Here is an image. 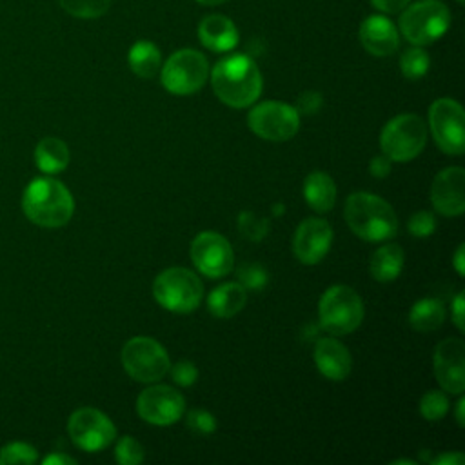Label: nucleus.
Here are the masks:
<instances>
[{
  "label": "nucleus",
  "instance_id": "412c9836",
  "mask_svg": "<svg viewBox=\"0 0 465 465\" xmlns=\"http://www.w3.org/2000/svg\"><path fill=\"white\" fill-rule=\"evenodd\" d=\"M247 302V289L240 282H227L213 289L207 296V309L216 318L238 314Z\"/></svg>",
  "mask_w": 465,
  "mask_h": 465
},
{
  "label": "nucleus",
  "instance_id": "a19ab883",
  "mask_svg": "<svg viewBox=\"0 0 465 465\" xmlns=\"http://www.w3.org/2000/svg\"><path fill=\"white\" fill-rule=\"evenodd\" d=\"M465 456L461 452H443L432 460V465H463Z\"/></svg>",
  "mask_w": 465,
  "mask_h": 465
},
{
  "label": "nucleus",
  "instance_id": "c756f323",
  "mask_svg": "<svg viewBox=\"0 0 465 465\" xmlns=\"http://www.w3.org/2000/svg\"><path fill=\"white\" fill-rule=\"evenodd\" d=\"M38 452L33 445L24 441H13L4 445L0 450V465H16V463H35Z\"/></svg>",
  "mask_w": 465,
  "mask_h": 465
},
{
  "label": "nucleus",
  "instance_id": "b1692460",
  "mask_svg": "<svg viewBox=\"0 0 465 465\" xmlns=\"http://www.w3.org/2000/svg\"><path fill=\"white\" fill-rule=\"evenodd\" d=\"M127 64L136 76L153 78L162 67V53L153 42L138 40L127 53Z\"/></svg>",
  "mask_w": 465,
  "mask_h": 465
},
{
  "label": "nucleus",
  "instance_id": "f3484780",
  "mask_svg": "<svg viewBox=\"0 0 465 465\" xmlns=\"http://www.w3.org/2000/svg\"><path fill=\"white\" fill-rule=\"evenodd\" d=\"M332 242V229L322 218L303 220L292 238V251L305 265L318 263L329 251Z\"/></svg>",
  "mask_w": 465,
  "mask_h": 465
},
{
  "label": "nucleus",
  "instance_id": "37998d69",
  "mask_svg": "<svg viewBox=\"0 0 465 465\" xmlns=\"http://www.w3.org/2000/svg\"><path fill=\"white\" fill-rule=\"evenodd\" d=\"M463 251H465V245H463V243H460V245H458V249H456V252H454V258H452V265H454V269H456V272H458L460 276H463V272H465V258H463Z\"/></svg>",
  "mask_w": 465,
  "mask_h": 465
},
{
  "label": "nucleus",
  "instance_id": "c9c22d12",
  "mask_svg": "<svg viewBox=\"0 0 465 465\" xmlns=\"http://www.w3.org/2000/svg\"><path fill=\"white\" fill-rule=\"evenodd\" d=\"M169 371H171L173 381L178 383L180 387H189L198 378V369L194 367L193 361H187V360L176 361L173 367H169Z\"/></svg>",
  "mask_w": 465,
  "mask_h": 465
},
{
  "label": "nucleus",
  "instance_id": "f257e3e1",
  "mask_svg": "<svg viewBox=\"0 0 465 465\" xmlns=\"http://www.w3.org/2000/svg\"><path fill=\"white\" fill-rule=\"evenodd\" d=\"M214 94L229 107H247L262 93V73L247 54H229L216 62L211 71Z\"/></svg>",
  "mask_w": 465,
  "mask_h": 465
},
{
  "label": "nucleus",
  "instance_id": "cd10ccee",
  "mask_svg": "<svg viewBox=\"0 0 465 465\" xmlns=\"http://www.w3.org/2000/svg\"><path fill=\"white\" fill-rule=\"evenodd\" d=\"M449 411V398L445 391H427L420 400V412L427 421L441 420Z\"/></svg>",
  "mask_w": 465,
  "mask_h": 465
},
{
  "label": "nucleus",
  "instance_id": "20e7f679",
  "mask_svg": "<svg viewBox=\"0 0 465 465\" xmlns=\"http://www.w3.org/2000/svg\"><path fill=\"white\" fill-rule=\"evenodd\" d=\"M363 302L347 285L329 287L318 302V320L325 332L343 336L356 331L363 320Z\"/></svg>",
  "mask_w": 465,
  "mask_h": 465
},
{
  "label": "nucleus",
  "instance_id": "7ed1b4c3",
  "mask_svg": "<svg viewBox=\"0 0 465 465\" xmlns=\"http://www.w3.org/2000/svg\"><path fill=\"white\" fill-rule=\"evenodd\" d=\"M349 229L361 240L381 242L398 232L394 209L380 196L371 193H352L343 209Z\"/></svg>",
  "mask_w": 465,
  "mask_h": 465
},
{
  "label": "nucleus",
  "instance_id": "6ab92c4d",
  "mask_svg": "<svg viewBox=\"0 0 465 465\" xmlns=\"http://www.w3.org/2000/svg\"><path fill=\"white\" fill-rule=\"evenodd\" d=\"M314 363L318 371L332 381H341L351 374V352L334 338H322L314 347Z\"/></svg>",
  "mask_w": 465,
  "mask_h": 465
},
{
  "label": "nucleus",
  "instance_id": "393cba45",
  "mask_svg": "<svg viewBox=\"0 0 465 465\" xmlns=\"http://www.w3.org/2000/svg\"><path fill=\"white\" fill-rule=\"evenodd\" d=\"M403 269V251L398 243L378 247L371 258V274L378 282H392Z\"/></svg>",
  "mask_w": 465,
  "mask_h": 465
},
{
  "label": "nucleus",
  "instance_id": "a878e982",
  "mask_svg": "<svg viewBox=\"0 0 465 465\" xmlns=\"http://www.w3.org/2000/svg\"><path fill=\"white\" fill-rule=\"evenodd\" d=\"M445 320V307L436 298H421L409 311V323L418 332L436 331Z\"/></svg>",
  "mask_w": 465,
  "mask_h": 465
},
{
  "label": "nucleus",
  "instance_id": "a211bd4d",
  "mask_svg": "<svg viewBox=\"0 0 465 465\" xmlns=\"http://www.w3.org/2000/svg\"><path fill=\"white\" fill-rule=\"evenodd\" d=\"M360 42L372 56H389L400 45V35L396 25L381 15L367 16L360 25Z\"/></svg>",
  "mask_w": 465,
  "mask_h": 465
},
{
  "label": "nucleus",
  "instance_id": "a18cd8bd",
  "mask_svg": "<svg viewBox=\"0 0 465 465\" xmlns=\"http://www.w3.org/2000/svg\"><path fill=\"white\" fill-rule=\"evenodd\" d=\"M196 2L202 4V5H218V4H223L227 0H196Z\"/></svg>",
  "mask_w": 465,
  "mask_h": 465
},
{
  "label": "nucleus",
  "instance_id": "ddd939ff",
  "mask_svg": "<svg viewBox=\"0 0 465 465\" xmlns=\"http://www.w3.org/2000/svg\"><path fill=\"white\" fill-rule=\"evenodd\" d=\"M191 260L194 267L209 278H220L231 272L234 252L231 243L214 231H203L191 243Z\"/></svg>",
  "mask_w": 465,
  "mask_h": 465
},
{
  "label": "nucleus",
  "instance_id": "dca6fc26",
  "mask_svg": "<svg viewBox=\"0 0 465 465\" xmlns=\"http://www.w3.org/2000/svg\"><path fill=\"white\" fill-rule=\"evenodd\" d=\"M430 202L443 216H460L465 211V171L447 167L436 174L430 187Z\"/></svg>",
  "mask_w": 465,
  "mask_h": 465
},
{
  "label": "nucleus",
  "instance_id": "f8f14e48",
  "mask_svg": "<svg viewBox=\"0 0 465 465\" xmlns=\"http://www.w3.org/2000/svg\"><path fill=\"white\" fill-rule=\"evenodd\" d=\"M67 432L73 443L87 452L109 447L116 438V429L109 416L94 407H82L69 416Z\"/></svg>",
  "mask_w": 465,
  "mask_h": 465
},
{
  "label": "nucleus",
  "instance_id": "72a5a7b5",
  "mask_svg": "<svg viewBox=\"0 0 465 465\" xmlns=\"http://www.w3.org/2000/svg\"><path fill=\"white\" fill-rule=\"evenodd\" d=\"M238 278L245 289L258 291L267 283V271L256 263H249L238 271Z\"/></svg>",
  "mask_w": 465,
  "mask_h": 465
},
{
  "label": "nucleus",
  "instance_id": "de8ad7c7",
  "mask_svg": "<svg viewBox=\"0 0 465 465\" xmlns=\"http://www.w3.org/2000/svg\"><path fill=\"white\" fill-rule=\"evenodd\" d=\"M456 2H458V4H463V2H465V0H456Z\"/></svg>",
  "mask_w": 465,
  "mask_h": 465
},
{
  "label": "nucleus",
  "instance_id": "0eeeda50",
  "mask_svg": "<svg viewBox=\"0 0 465 465\" xmlns=\"http://www.w3.org/2000/svg\"><path fill=\"white\" fill-rule=\"evenodd\" d=\"M427 142V125L421 116L403 113L387 122L380 134L383 154L392 162H409L416 158Z\"/></svg>",
  "mask_w": 465,
  "mask_h": 465
},
{
  "label": "nucleus",
  "instance_id": "e433bc0d",
  "mask_svg": "<svg viewBox=\"0 0 465 465\" xmlns=\"http://www.w3.org/2000/svg\"><path fill=\"white\" fill-rule=\"evenodd\" d=\"M322 107V96L316 91H305L298 98V109L305 114H312Z\"/></svg>",
  "mask_w": 465,
  "mask_h": 465
},
{
  "label": "nucleus",
  "instance_id": "4468645a",
  "mask_svg": "<svg viewBox=\"0 0 465 465\" xmlns=\"http://www.w3.org/2000/svg\"><path fill=\"white\" fill-rule=\"evenodd\" d=\"M138 416L151 425H171L185 412L183 396L169 385H153L140 392L136 400Z\"/></svg>",
  "mask_w": 465,
  "mask_h": 465
},
{
  "label": "nucleus",
  "instance_id": "58836bf2",
  "mask_svg": "<svg viewBox=\"0 0 465 465\" xmlns=\"http://www.w3.org/2000/svg\"><path fill=\"white\" fill-rule=\"evenodd\" d=\"M411 0H371V4L381 11V13H387V15H394V13H400L405 5H409Z\"/></svg>",
  "mask_w": 465,
  "mask_h": 465
},
{
  "label": "nucleus",
  "instance_id": "c03bdc74",
  "mask_svg": "<svg viewBox=\"0 0 465 465\" xmlns=\"http://www.w3.org/2000/svg\"><path fill=\"white\" fill-rule=\"evenodd\" d=\"M463 409H465V400L460 398L458 403H456V421L460 427L465 425V420H463Z\"/></svg>",
  "mask_w": 465,
  "mask_h": 465
},
{
  "label": "nucleus",
  "instance_id": "6e6552de",
  "mask_svg": "<svg viewBox=\"0 0 465 465\" xmlns=\"http://www.w3.org/2000/svg\"><path fill=\"white\" fill-rule=\"evenodd\" d=\"M122 363L125 372L142 383L162 380L171 367L169 354L163 345L149 336H134L122 349Z\"/></svg>",
  "mask_w": 465,
  "mask_h": 465
},
{
  "label": "nucleus",
  "instance_id": "4c0bfd02",
  "mask_svg": "<svg viewBox=\"0 0 465 465\" xmlns=\"http://www.w3.org/2000/svg\"><path fill=\"white\" fill-rule=\"evenodd\" d=\"M369 171L374 178H385L391 173V160L385 154L374 156L369 163Z\"/></svg>",
  "mask_w": 465,
  "mask_h": 465
},
{
  "label": "nucleus",
  "instance_id": "49530a36",
  "mask_svg": "<svg viewBox=\"0 0 465 465\" xmlns=\"http://www.w3.org/2000/svg\"><path fill=\"white\" fill-rule=\"evenodd\" d=\"M392 463L394 465H416V461H412V460H396Z\"/></svg>",
  "mask_w": 465,
  "mask_h": 465
},
{
  "label": "nucleus",
  "instance_id": "2f4dec72",
  "mask_svg": "<svg viewBox=\"0 0 465 465\" xmlns=\"http://www.w3.org/2000/svg\"><path fill=\"white\" fill-rule=\"evenodd\" d=\"M238 229L245 238L262 240L269 231V220L260 218L251 211H243L238 218Z\"/></svg>",
  "mask_w": 465,
  "mask_h": 465
},
{
  "label": "nucleus",
  "instance_id": "f704fd0d",
  "mask_svg": "<svg viewBox=\"0 0 465 465\" xmlns=\"http://www.w3.org/2000/svg\"><path fill=\"white\" fill-rule=\"evenodd\" d=\"M187 427L198 434H211L216 429V420L209 411L191 409L187 414Z\"/></svg>",
  "mask_w": 465,
  "mask_h": 465
},
{
  "label": "nucleus",
  "instance_id": "423d86ee",
  "mask_svg": "<svg viewBox=\"0 0 465 465\" xmlns=\"http://www.w3.org/2000/svg\"><path fill=\"white\" fill-rule=\"evenodd\" d=\"M154 300L171 312H191L203 298L202 280L185 267H171L160 272L153 283Z\"/></svg>",
  "mask_w": 465,
  "mask_h": 465
},
{
  "label": "nucleus",
  "instance_id": "473e14b6",
  "mask_svg": "<svg viewBox=\"0 0 465 465\" xmlns=\"http://www.w3.org/2000/svg\"><path fill=\"white\" fill-rule=\"evenodd\" d=\"M436 229V218L429 211H418L409 220V231L416 238H427Z\"/></svg>",
  "mask_w": 465,
  "mask_h": 465
},
{
  "label": "nucleus",
  "instance_id": "bb28decb",
  "mask_svg": "<svg viewBox=\"0 0 465 465\" xmlns=\"http://www.w3.org/2000/svg\"><path fill=\"white\" fill-rule=\"evenodd\" d=\"M429 65H430L429 54H427V51L421 49V45H414V47L403 51V54L400 58L401 74L409 80H418V78L425 76L429 71Z\"/></svg>",
  "mask_w": 465,
  "mask_h": 465
},
{
  "label": "nucleus",
  "instance_id": "39448f33",
  "mask_svg": "<svg viewBox=\"0 0 465 465\" xmlns=\"http://www.w3.org/2000/svg\"><path fill=\"white\" fill-rule=\"evenodd\" d=\"M403 9L398 25L412 45H429L440 40L450 25V13L440 0H418Z\"/></svg>",
  "mask_w": 465,
  "mask_h": 465
},
{
  "label": "nucleus",
  "instance_id": "ea45409f",
  "mask_svg": "<svg viewBox=\"0 0 465 465\" xmlns=\"http://www.w3.org/2000/svg\"><path fill=\"white\" fill-rule=\"evenodd\" d=\"M463 307H465V298H463V292H458L452 300V322L454 325L463 331L465 329V323H463Z\"/></svg>",
  "mask_w": 465,
  "mask_h": 465
},
{
  "label": "nucleus",
  "instance_id": "7c9ffc66",
  "mask_svg": "<svg viewBox=\"0 0 465 465\" xmlns=\"http://www.w3.org/2000/svg\"><path fill=\"white\" fill-rule=\"evenodd\" d=\"M114 458L120 465H138L143 461V447L133 436H122L116 443Z\"/></svg>",
  "mask_w": 465,
  "mask_h": 465
},
{
  "label": "nucleus",
  "instance_id": "4be33fe9",
  "mask_svg": "<svg viewBox=\"0 0 465 465\" xmlns=\"http://www.w3.org/2000/svg\"><path fill=\"white\" fill-rule=\"evenodd\" d=\"M303 196L311 209L327 213L336 202V183L325 171H312L303 182Z\"/></svg>",
  "mask_w": 465,
  "mask_h": 465
},
{
  "label": "nucleus",
  "instance_id": "1a4fd4ad",
  "mask_svg": "<svg viewBox=\"0 0 465 465\" xmlns=\"http://www.w3.org/2000/svg\"><path fill=\"white\" fill-rule=\"evenodd\" d=\"M207 58L196 49H180L173 53L160 71L163 87L180 96L200 91L207 80Z\"/></svg>",
  "mask_w": 465,
  "mask_h": 465
},
{
  "label": "nucleus",
  "instance_id": "79ce46f5",
  "mask_svg": "<svg viewBox=\"0 0 465 465\" xmlns=\"http://www.w3.org/2000/svg\"><path fill=\"white\" fill-rule=\"evenodd\" d=\"M42 463L44 465H74L76 460L67 456V454H62V452H53V454L45 456Z\"/></svg>",
  "mask_w": 465,
  "mask_h": 465
},
{
  "label": "nucleus",
  "instance_id": "9d476101",
  "mask_svg": "<svg viewBox=\"0 0 465 465\" xmlns=\"http://www.w3.org/2000/svg\"><path fill=\"white\" fill-rule=\"evenodd\" d=\"M247 124L251 131L263 140L285 142L298 133L300 113L285 102L267 100L251 109Z\"/></svg>",
  "mask_w": 465,
  "mask_h": 465
},
{
  "label": "nucleus",
  "instance_id": "5701e85b",
  "mask_svg": "<svg viewBox=\"0 0 465 465\" xmlns=\"http://www.w3.org/2000/svg\"><path fill=\"white\" fill-rule=\"evenodd\" d=\"M35 163L45 174H54L69 165V149L65 142L47 136L38 142L35 149Z\"/></svg>",
  "mask_w": 465,
  "mask_h": 465
},
{
  "label": "nucleus",
  "instance_id": "c85d7f7f",
  "mask_svg": "<svg viewBox=\"0 0 465 465\" xmlns=\"http://www.w3.org/2000/svg\"><path fill=\"white\" fill-rule=\"evenodd\" d=\"M60 5L76 18H98L107 13L111 0H60Z\"/></svg>",
  "mask_w": 465,
  "mask_h": 465
},
{
  "label": "nucleus",
  "instance_id": "9b49d317",
  "mask_svg": "<svg viewBox=\"0 0 465 465\" xmlns=\"http://www.w3.org/2000/svg\"><path fill=\"white\" fill-rule=\"evenodd\" d=\"M463 107L452 98H438L429 109V125L438 147L447 154L465 151Z\"/></svg>",
  "mask_w": 465,
  "mask_h": 465
},
{
  "label": "nucleus",
  "instance_id": "aec40b11",
  "mask_svg": "<svg viewBox=\"0 0 465 465\" xmlns=\"http://www.w3.org/2000/svg\"><path fill=\"white\" fill-rule=\"evenodd\" d=\"M198 38L209 51L225 53L238 45L240 35L231 18L223 15H207L200 20Z\"/></svg>",
  "mask_w": 465,
  "mask_h": 465
},
{
  "label": "nucleus",
  "instance_id": "f03ea898",
  "mask_svg": "<svg viewBox=\"0 0 465 465\" xmlns=\"http://www.w3.org/2000/svg\"><path fill=\"white\" fill-rule=\"evenodd\" d=\"M22 209L24 214L40 227H62L74 213V200L62 182L44 176L25 187Z\"/></svg>",
  "mask_w": 465,
  "mask_h": 465
},
{
  "label": "nucleus",
  "instance_id": "2eb2a0df",
  "mask_svg": "<svg viewBox=\"0 0 465 465\" xmlns=\"http://www.w3.org/2000/svg\"><path fill=\"white\" fill-rule=\"evenodd\" d=\"M434 376L445 392L461 396L465 389V345L460 338H447L438 343Z\"/></svg>",
  "mask_w": 465,
  "mask_h": 465
}]
</instances>
